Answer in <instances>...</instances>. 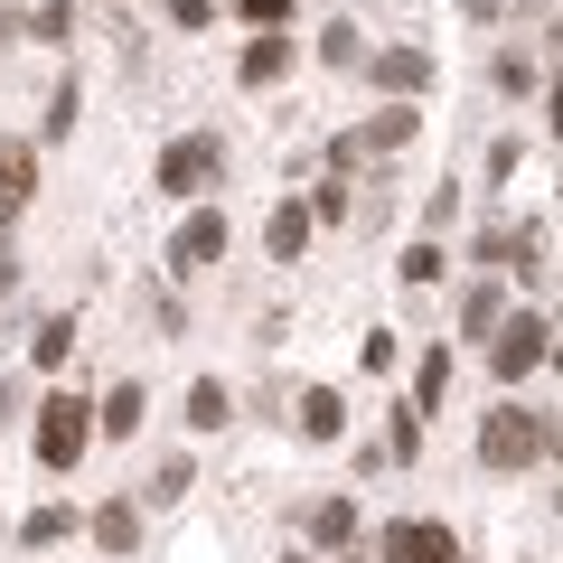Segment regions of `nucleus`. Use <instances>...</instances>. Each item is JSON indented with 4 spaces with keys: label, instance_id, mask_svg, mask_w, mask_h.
<instances>
[{
    "label": "nucleus",
    "instance_id": "1",
    "mask_svg": "<svg viewBox=\"0 0 563 563\" xmlns=\"http://www.w3.org/2000/svg\"><path fill=\"white\" fill-rule=\"evenodd\" d=\"M479 461L488 470H544V461H554V413H536V404H498V413L479 422Z\"/></svg>",
    "mask_w": 563,
    "mask_h": 563
},
{
    "label": "nucleus",
    "instance_id": "2",
    "mask_svg": "<svg viewBox=\"0 0 563 563\" xmlns=\"http://www.w3.org/2000/svg\"><path fill=\"white\" fill-rule=\"evenodd\" d=\"M217 179H225V132H179V141L161 151V169H151L161 198H207Z\"/></svg>",
    "mask_w": 563,
    "mask_h": 563
},
{
    "label": "nucleus",
    "instance_id": "3",
    "mask_svg": "<svg viewBox=\"0 0 563 563\" xmlns=\"http://www.w3.org/2000/svg\"><path fill=\"white\" fill-rule=\"evenodd\" d=\"M85 451H95V404H85V395H47L38 404V470L66 479Z\"/></svg>",
    "mask_w": 563,
    "mask_h": 563
},
{
    "label": "nucleus",
    "instance_id": "4",
    "mask_svg": "<svg viewBox=\"0 0 563 563\" xmlns=\"http://www.w3.org/2000/svg\"><path fill=\"white\" fill-rule=\"evenodd\" d=\"M488 339H498V347H488L498 385H526V376H536L544 357H554V320H544V310H526V320H498Z\"/></svg>",
    "mask_w": 563,
    "mask_h": 563
},
{
    "label": "nucleus",
    "instance_id": "5",
    "mask_svg": "<svg viewBox=\"0 0 563 563\" xmlns=\"http://www.w3.org/2000/svg\"><path fill=\"white\" fill-rule=\"evenodd\" d=\"M385 563H461V536L442 517H395L385 526Z\"/></svg>",
    "mask_w": 563,
    "mask_h": 563
},
{
    "label": "nucleus",
    "instance_id": "6",
    "mask_svg": "<svg viewBox=\"0 0 563 563\" xmlns=\"http://www.w3.org/2000/svg\"><path fill=\"white\" fill-rule=\"evenodd\" d=\"M413 132H422V113H413V103H404V95H395V103H385V113H376V122H357V132H347V141H339V151H329V161H339V169H347V161H366V151H404V141H413Z\"/></svg>",
    "mask_w": 563,
    "mask_h": 563
},
{
    "label": "nucleus",
    "instance_id": "7",
    "mask_svg": "<svg viewBox=\"0 0 563 563\" xmlns=\"http://www.w3.org/2000/svg\"><path fill=\"white\" fill-rule=\"evenodd\" d=\"M225 235H235V225H225V207H198V217L169 235V273H179V282H188V273H207V263L225 254Z\"/></svg>",
    "mask_w": 563,
    "mask_h": 563
},
{
    "label": "nucleus",
    "instance_id": "8",
    "mask_svg": "<svg viewBox=\"0 0 563 563\" xmlns=\"http://www.w3.org/2000/svg\"><path fill=\"white\" fill-rule=\"evenodd\" d=\"M479 254H488V263H507V273H526V282H544V254H554V235H544V225H488Z\"/></svg>",
    "mask_w": 563,
    "mask_h": 563
},
{
    "label": "nucleus",
    "instance_id": "9",
    "mask_svg": "<svg viewBox=\"0 0 563 563\" xmlns=\"http://www.w3.org/2000/svg\"><path fill=\"white\" fill-rule=\"evenodd\" d=\"M357 66L385 85V95H422V85L442 76V66H432V47H376V57H357Z\"/></svg>",
    "mask_w": 563,
    "mask_h": 563
},
{
    "label": "nucleus",
    "instance_id": "10",
    "mask_svg": "<svg viewBox=\"0 0 563 563\" xmlns=\"http://www.w3.org/2000/svg\"><path fill=\"white\" fill-rule=\"evenodd\" d=\"M29 188H38V151L29 141H0V225L29 207Z\"/></svg>",
    "mask_w": 563,
    "mask_h": 563
},
{
    "label": "nucleus",
    "instance_id": "11",
    "mask_svg": "<svg viewBox=\"0 0 563 563\" xmlns=\"http://www.w3.org/2000/svg\"><path fill=\"white\" fill-rule=\"evenodd\" d=\"M310 225H320V217H310L301 198H282V207H273V225H263V244H273V263H301V254H310Z\"/></svg>",
    "mask_w": 563,
    "mask_h": 563
},
{
    "label": "nucleus",
    "instance_id": "12",
    "mask_svg": "<svg viewBox=\"0 0 563 563\" xmlns=\"http://www.w3.org/2000/svg\"><path fill=\"white\" fill-rule=\"evenodd\" d=\"M95 544L103 554H141V498H103L95 507Z\"/></svg>",
    "mask_w": 563,
    "mask_h": 563
},
{
    "label": "nucleus",
    "instance_id": "13",
    "mask_svg": "<svg viewBox=\"0 0 563 563\" xmlns=\"http://www.w3.org/2000/svg\"><path fill=\"white\" fill-rule=\"evenodd\" d=\"M244 85H273V76H291V38H282V29H263L254 47H244V66H235Z\"/></svg>",
    "mask_w": 563,
    "mask_h": 563
},
{
    "label": "nucleus",
    "instance_id": "14",
    "mask_svg": "<svg viewBox=\"0 0 563 563\" xmlns=\"http://www.w3.org/2000/svg\"><path fill=\"white\" fill-rule=\"evenodd\" d=\"M498 320H507V291H498V282H470V291H461V339H488Z\"/></svg>",
    "mask_w": 563,
    "mask_h": 563
},
{
    "label": "nucleus",
    "instance_id": "15",
    "mask_svg": "<svg viewBox=\"0 0 563 563\" xmlns=\"http://www.w3.org/2000/svg\"><path fill=\"white\" fill-rule=\"evenodd\" d=\"M225 422H235V395H225L217 376H198L188 385V432H225Z\"/></svg>",
    "mask_w": 563,
    "mask_h": 563
},
{
    "label": "nucleus",
    "instance_id": "16",
    "mask_svg": "<svg viewBox=\"0 0 563 563\" xmlns=\"http://www.w3.org/2000/svg\"><path fill=\"white\" fill-rule=\"evenodd\" d=\"M347 536H357V498H320L310 507V544H320V554H339Z\"/></svg>",
    "mask_w": 563,
    "mask_h": 563
},
{
    "label": "nucleus",
    "instance_id": "17",
    "mask_svg": "<svg viewBox=\"0 0 563 563\" xmlns=\"http://www.w3.org/2000/svg\"><path fill=\"white\" fill-rule=\"evenodd\" d=\"M301 432H310V442H339V432H347V404L329 395V385H310V395H301Z\"/></svg>",
    "mask_w": 563,
    "mask_h": 563
},
{
    "label": "nucleus",
    "instance_id": "18",
    "mask_svg": "<svg viewBox=\"0 0 563 563\" xmlns=\"http://www.w3.org/2000/svg\"><path fill=\"white\" fill-rule=\"evenodd\" d=\"M95 432H113V442H132V432H141V385H113V395L95 404Z\"/></svg>",
    "mask_w": 563,
    "mask_h": 563
},
{
    "label": "nucleus",
    "instance_id": "19",
    "mask_svg": "<svg viewBox=\"0 0 563 563\" xmlns=\"http://www.w3.org/2000/svg\"><path fill=\"white\" fill-rule=\"evenodd\" d=\"M442 395H451V347H432L413 376V413H442Z\"/></svg>",
    "mask_w": 563,
    "mask_h": 563
},
{
    "label": "nucleus",
    "instance_id": "20",
    "mask_svg": "<svg viewBox=\"0 0 563 563\" xmlns=\"http://www.w3.org/2000/svg\"><path fill=\"white\" fill-rule=\"evenodd\" d=\"M188 488H198V470H188V461H179V451H169V461H161V470H151V488H141V498H151V507H179V498H188Z\"/></svg>",
    "mask_w": 563,
    "mask_h": 563
},
{
    "label": "nucleus",
    "instance_id": "21",
    "mask_svg": "<svg viewBox=\"0 0 563 563\" xmlns=\"http://www.w3.org/2000/svg\"><path fill=\"white\" fill-rule=\"evenodd\" d=\"M29 357H38V366H66V357H76V320H38Z\"/></svg>",
    "mask_w": 563,
    "mask_h": 563
},
{
    "label": "nucleus",
    "instance_id": "22",
    "mask_svg": "<svg viewBox=\"0 0 563 563\" xmlns=\"http://www.w3.org/2000/svg\"><path fill=\"white\" fill-rule=\"evenodd\" d=\"M76 113H85V95H76V76L47 95V141H76Z\"/></svg>",
    "mask_w": 563,
    "mask_h": 563
},
{
    "label": "nucleus",
    "instance_id": "23",
    "mask_svg": "<svg viewBox=\"0 0 563 563\" xmlns=\"http://www.w3.org/2000/svg\"><path fill=\"white\" fill-rule=\"evenodd\" d=\"M20 536H29V544H57V536H76V507H38V517H29Z\"/></svg>",
    "mask_w": 563,
    "mask_h": 563
},
{
    "label": "nucleus",
    "instance_id": "24",
    "mask_svg": "<svg viewBox=\"0 0 563 563\" xmlns=\"http://www.w3.org/2000/svg\"><path fill=\"white\" fill-rule=\"evenodd\" d=\"M395 357H404V347H395V329H366V339H357V366H366V376H385Z\"/></svg>",
    "mask_w": 563,
    "mask_h": 563
},
{
    "label": "nucleus",
    "instance_id": "25",
    "mask_svg": "<svg viewBox=\"0 0 563 563\" xmlns=\"http://www.w3.org/2000/svg\"><path fill=\"white\" fill-rule=\"evenodd\" d=\"M29 29H38L47 47H57V38H76V0H47V10H38V20H29Z\"/></svg>",
    "mask_w": 563,
    "mask_h": 563
},
{
    "label": "nucleus",
    "instance_id": "26",
    "mask_svg": "<svg viewBox=\"0 0 563 563\" xmlns=\"http://www.w3.org/2000/svg\"><path fill=\"white\" fill-rule=\"evenodd\" d=\"M320 57H329V66H357V57H366V47H357V29H347V20H339V29H320Z\"/></svg>",
    "mask_w": 563,
    "mask_h": 563
},
{
    "label": "nucleus",
    "instance_id": "27",
    "mask_svg": "<svg viewBox=\"0 0 563 563\" xmlns=\"http://www.w3.org/2000/svg\"><path fill=\"white\" fill-rule=\"evenodd\" d=\"M395 273H404V282H442V244H413V254H404Z\"/></svg>",
    "mask_w": 563,
    "mask_h": 563
},
{
    "label": "nucleus",
    "instance_id": "28",
    "mask_svg": "<svg viewBox=\"0 0 563 563\" xmlns=\"http://www.w3.org/2000/svg\"><path fill=\"white\" fill-rule=\"evenodd\" d=\"M498 85H507V95H536L544 76H536V66H526V57H498Z\"/></svg>",
    "mask_w": 563,
    "mask_h": 563
},
{
    "label": "nucleus",
    "instance_id": "29",
    "mask_svg": "<svg viewBox=\"0 0 563 563\" xmlns=\"http://www.w3.org/2000/svg\"><path fill=\"white\" fill-rule=\"evenodd\" d=\"M235 10H244L254 29H282V20H291V0H235Z\"/></svg>",
    "mask_w": 563,
    "mask_h": 563
},
{
    "label": "nucleus",
    "instance_id": "30",
    "mask_svg": "<svg viewBox=\"0 0 563 563\" xmlns=\"http://www.w3.org/2000/svg\"><path fill=\"white\" fill-rule=\"evenodd\" d=\"M169 20H179V29H207V20H217V0H169Z\"/></svg>",
    "mask_w": 563,
    "mask_h": 563
}]
</instances>
